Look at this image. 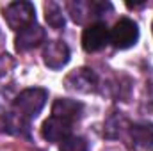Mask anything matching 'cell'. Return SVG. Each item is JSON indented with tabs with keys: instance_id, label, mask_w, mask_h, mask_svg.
Listing matches in <instances>:
<instances>
[{
	"instance_id": "6da1fadb",
	"label": "cell",
	"mask_w": 153,
	"mask_h": 151,
	"mask_svg": "<svg viewBox=\"0 0 153 151\" xmlns=\"http://www.w3.org/2000/svg\"><path fill=\"white\" fill-rule=\"evenodd\" d=\"M46 98H48V93L41 87H30V89H25L22 91L14 103H13V109L14 114H18L20 117H23L25 121L29 119H34L45 107L46 103Z\"/></svg>"
},
{
	"instance_id": "7a4b0ae2",
	"label": "cell",
	"mask_w": 153,
	"mask_h": 151,
	"mask_svg": "<svg viewBox=\"0 0 153 151\" xmlns=\"http://www.w3.org/2000/svg\"><path fill=\"white\" fill-rule=\"evenodd\" d=\"M5 21L13 30H23L36 23V9L30 2H13L5 7Z\"/></svg>"
},
{
	"instance_id": "3957f363",
	"label": "cell",
	"mask_w": 153,
	"mask_h": 151,
	"mask_svg": "<svg viewBox=\"0 0 153 151\" xmlns=\"http://www.w3.org/2000/svg\"><path fill=\"white\" fill-rule=\"evenodd\" d=\"M139 39V29L137 23L130 18H121L116 21V25L111 30V43L117 50H126L134 46Z\"/></svg>"
},
{
	"instance_id": "277c9868",
	"label": "cell",
	"mask_w": 153,
	"mask_h": 151,
	"mask_svg": "<svg viewBox=\"0 0 153 151\" xmlns=\"http://www.w3.org/2000/svg\"><path fill=\"white\" fill-rule=\"evenodd\" d=\"M64 84H66V89L70 91H75L80 94H89L98 89V76L89 68H80L66 76Z\"/></svg>"
},
{
	"instance_id": "5b68a950",
	"label": "cell",
	"mask_w": 153,
	"mask_h": 151,
	"mask_svg": "<svg viewBox=\"0 0 153 151\" xmlns=\"http://www.w3.org/2000/svg\"><path fill=\"white\" fill-rule=\"evenodd\" d=\"M68 9L73 21L84 23L89 18H100L107 11H112V5L109 2H70Z\"/></svg>"
},
{
	"instance_id": "8992f818",
	"label": "cell",
	"mask_w": 153,
	"mask_h": 151,
	"mask_svg": "<svg viewBox=\"0 0 153 151\" xmlns=\"http://www.w3.org/2000/svg\"><path fill=\"white\" fill-rule=\"evenodd\" d=\"M111 41V32L105 23H93L82 34V46L85 52H98Z\"/></svg>"
},
{
	"instance_id": "52a82bcc",
	"label": "cell",
	"mask_w": 153,
	"mask_h": 151,
	"mask_svg": "<svg viewBox=\"0 0 153 151\" xmlns=\"http://www.w3.org/2000/svg\"><path fill=\"white\" fill-rule=\"evenodd\" d=\"M43 61L50 70H61L70 62V48L62 41H50L43 48Z\"/></svg>"
},
{
	"instance_id": "ba28073f",
	"label": "cell",
	"mask_w": 153,
	"mask_h": 151,
	"mask_svg": "<svg viewBox=\"0 0 153 151\" xmlns=\"http://www.w3.org/2000/svg\"><path fill=\"white\" fill-rule=\"evenodd\" d=\"M71 124L73 123H70L66 119H61V117L52 115V117H48L43 123L41 133H43V137L48 142H62L68 137H71Z\"/></svg>"
},
{
	"instance_id": "9c48e42d",
	"label": "cell",
	"mask_w": 153,
	"mask_h": 151,
	"mask_svg": "<svg viewBox=\"0 0 153 151\" xmlns=\"http://www.w3.org/2000/svg\"><path fill=\"white\" fill-rule=\"evenodd\" d=\"M45 38H46L45 29H41L36 23H32V25H29V27H25L23 30L18 32L16 41H14V43H16V50H18V52L32 50V48L39 46V44L45 41Z\"/></svg>"
},
{
	"instance_id": "30bf717a",
	"label": "cell",
	"mask_w": 153,
	"mask_h": 151,
	"mask_svg": "<svg viewBox=\"0 0 153 151\" xmlns=\"http://www.w3.org/2000/svg\"><path fill=\"white\" fill-rule=\"evenodd\" d=\"M84 112V105L76 100H68V98H61V100H55L53 107H52V114L55 117H61V119H66L70 123H73L76 119H80V115Z\"/></svg>"
},
{
	"instance_id": "8fae6325",
	"label": "cell",
	"mask_w": 153,
	"mask_h": 151,
	"mask_svg": "<svg viewBox=\"0 0 153 151\" xmlns=\"http://www.w3.org/2000/svg\"><path fill=\"white\" fill-rule=\"evenodd\" d=\"M132 139L141 148H152L153 146V123H148V121L135 123L132 126Z\"/></svg>"
},
{
	"instance_id": "7c38bea8",
	"label": "cell",
	"mask_w": 153,
	"mask_h": 151,
	"mask_svg": "<svg viewBox=\"0 0 153 151\" xmlns=\"http://www.w3.org/2000/svg\"><path fill=\"white\" fill-rule=\"evenodd\" d=\"M45 20L46 23L52 27V29H62L66 20H64V14H62V9L59 4L55 2H48L45 4Z\"/></svg>"
},
{
	"instance_id": "4fadbf2b",
	"label": "cell",
	"mask_w": 153,
	"mask_h": 151,
	"mask_svg": "<svg viewBox=\"0 0 153 151\" xmlns=\"http://www.w3.org/2000/svg\"><path fill=\"white\" fill-rule=\"evenodd\" d=\"M61 151H89V146L82 137H68L61 142Z\"/></svg>"
},
{
	"instance_id": "5bb4252c",
	"label": "cell",
	"mask_w": 153,
	"mask_h": 151,
	"mask_svg": "<svg viewBox=\"0 0 153 151\" xmlns=\"http://www.w3.org/2000/svg\"><path fill=\"white\" fill-rule=\"evenodd\" d=\"M123 123H125L123 115H119V114L111 115V117L107 119V123H105V133H107V137H111V139L117 137V135L121 133V124H123Z\"/></svg>"
},
{
	"instance_id": "9a60e30c",
	"label": "cell",
	"mask_w": 153,
	"mask_h": 151,
	"mask_svg": "<svg viewBox=\"0 0 153 151\" xmlns=\"http://www.w3.org/2000/svg\"><path fill=\"white\" fill-rule=\"evenodd\" d=\"M14 66V61L11 59V55L7 53H0V78L5 76V73Z\"/></svg>"
},
{
	"instance_id": "2e32d148",
	"label": "cell",
	"mask_w": 153,
	"mask_h": 151,
	"mask_svg": "<svg viewBox=\"0 0 153 151\" xmlns=\"http://www.w3.org/2000/svg\"><path fill=\"white\" fill-rule=\"evenodd\" d=\"M146 101L153 105V82H150L146 87Z\"/></svg>"
}]
</instances>
